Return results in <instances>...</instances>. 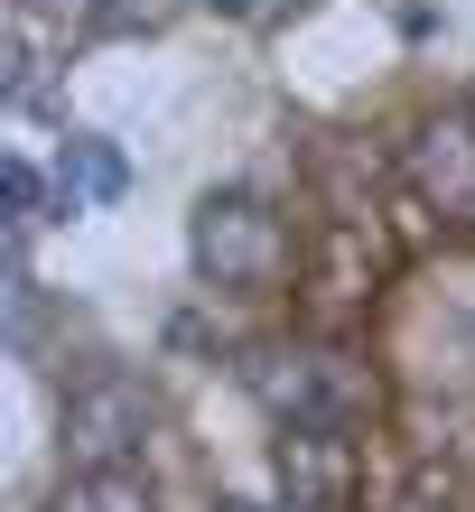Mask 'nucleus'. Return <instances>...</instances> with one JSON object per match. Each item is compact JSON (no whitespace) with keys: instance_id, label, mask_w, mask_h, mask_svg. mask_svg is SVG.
I'll return each instance as SVG.
<instances>
[{"instance_id":"obj_1","label":"nucleus","mask_w":475,"mask_h":512,"mask_svg":"<svg viewBox=\"0 0 475 512\" xmlns=\"http://www.w3.org/2000/svg\"><path fill=\"white\" fill-rule=\"evenodd\" d=\"M243 382L280 429H364L373 419V373L336 345H261Z\"/></svg>"},{"instance_id":"obj_2","label":"nucleus","mask_w":475,"mask_h":512,"mask_svg":"<svg viewBox=\"0 0 475 512\" xmlns=\"http://www.w3.org/2000/svg\"><path fill=\"white\" fill-rule=\"evenodd\" d=\"M187 252H196L205 280L233 289V298H261V289H280V280H289V224H280L252 187H215V196H196Z\"/></svg>"},{"instance_id":"obj_3","label":"nucleus","mask_w":475,"mask_h":512,"mask_svg":"<svg viewBox=\"0 0 475 512\" xmlns=\"http://www.w3.org/2000/svg\"><path fill=\"white\" fill-rule=\"evenodd\" d=\"M150 429H159V401L140 391V373H84L66 391V419H56L66 466H140Z\"/></svg>"},{"instance_id":"obj_4","label":"nucleus","mask_w":475,"mask_h":512,"mask_svg":"<svg viewBox=\"0 0 475 512\" xmlns=\"http://www.w3.org/2000/svg\"><path fill=\"white\" fill-rule=\"evenodd\" d=\"M401 177H410V196H420L429 215L475 224V103L429 112V122L401 140Z\"/></svg>"},{"instance_id":"obj_5","label":"nucleus","mask_w":475,"mask_h":512,"mask_svg":"<svg viewBox=\"0 0 475 512\" xmlns=\"http://www.w3.org/2000/svg\"><path fill=\"white\" fill-rule=\"evenodd\" d=\"M280 485H289V512H345V494H354V438L345 429H289L280 438Z\"/></svg>"},{"instance_id":"obj_6","label":"nucleus","mask_w":475,"mask_h":512,"mask_svg":"<svg viewBox=\"0 0 475 512\" xmlns=\"http://www.w3.org/2000/svg\"><path fill=\"white\" fill-rule=\"evenodd\" d=\"M122 187H131V159L112 140H66L56 149V196L66 205H112Z\"/></svg>"},{"instance_id":"obj_7","label":"nucleus","mask_w":475,"mask_h":512,"mask_svg":"<svg viewBox=\"0 0 475 512\" xmlns=\"http://www.w3.org/2000/svg\"><path fill=\"white\" fill-rule=\"evenodd\" d=\"M47 512H150V475L140 466H75Z\"/></svg>"},{"instance_id":"obj_8","label":"nucleus","mask_w":475,"mask_h":512,"mask_svg":"<svg viewBox=\"0 0 475 512\" xmlns=\"http://www.w3.org/2000/svg\"><path fill=\"white\" fill-rule=\"evenodd\" d=\"M392 512H466V475H448V466H410V485L392 494Z\"/></svg>"},{"instance_id":"obj_9","label":"nucleus","mask_w":475,"mask_h":512,"mask_svg":"<svg viewBox=\"0 0 475 512\" xmlns=\"http://www.w3.org/2000/svg\"><path fill=\"white\" fill-rule=\"evenodd\" d=\"M0 196H10V224H28V215H38V168H28V159H10V168H0Z\"/></svg>"},{"instance_id":"obj_10","label":"nucleus","mask_w":475,"mask_h":512,"mask_svg":"<svg viewBox=\"0 0 475 512\" xmlns=\"http://www.w3.org/2000/svg\"><path fill=\"white\" fill-rule=\"evenodd\" d=\"M224 512H271V503H224Z\"/></svg>"}]
</instances>
